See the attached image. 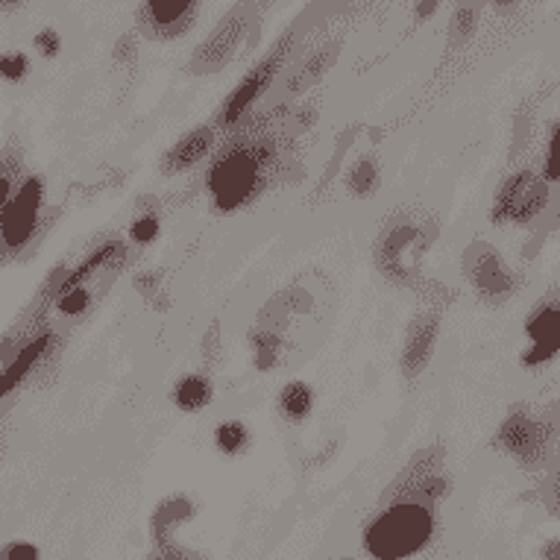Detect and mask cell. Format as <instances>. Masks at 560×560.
<instances>
[{
  "instance_id": "1",
  "label": "cell",
  "mask_w": 560,
  "mask_h": 560,
  "mask_svg": "<svg viewBox=\"0 0 560 560\" xmlns=\"http://www.w3.org/2000/svg\"><path fill=\"white\" fill-rule=\"evenodd\" d=\"M399 497L382 508L364 528V551L373 560H408L432 542L438 532L434 502L423 497L420 481L411 476Z\"/></svg>"
},
{
  "instance_id": "2",
  "label": "cell",
  "mask_w": 560,
  "mask_h": 560,
  "mask_svg": "<svg viewBox=\"0 0 560 560\" xmlns=\"http://www.w3.org/2000/svg\"><path fill=\"white\" fill-rule=\"evenodd\" d=\"M279 167L276 144L270 138H235L209 171V191L221 212H235L256 200Z\"/></svg>"
},
{
  "instance_id": "3",
  "label": "cell",
  "mask_w": 560,
  "mask_h": 560,
  "mask_svg": "<svg viewBox=\"0 0 560 560\" xmlns=\"http://www.w3.org/2000/svg\"><path fill=\"white\" fill-rule=\"evenodd\" d=\"M45 226V179L24 176L0 212V267L10 265L30 249Z\"/></svg>"
},
{
  "instance_id": "4",
  "label": "cell",
  "mask_w": 560,
  "mask_h": 560,
  "mask_svg": "<svg viewBox=\"0 0 560 560\" xmlns=\"http://www.w3.org/2000/svg\"><path fill=\"white\" fill-rule=\"evenodd\" d=\"M549 183L534 176L532 171H520L508 179L493 202V221L497 223H528L542 212Z\"/></svg>"
},
{
  "instance_id": "5",
  "label": "cell",
  "mask_w": 560,
  "mask_h": 560,
  "mask_svg": "<svg viewBox=\"0 0 560 560\" xmlns=\"http://www.w3.org/2000/svg\"><path fill=\"white\" fill-rule=\"evenodd\" d=\"M497 443L523 467H537L546 458V425L525 411H514L499 429Z\"/></svg>"
},
{
  "instance_id": "6",
  "label": "cell",
  "mask_w": 560,
  "mask_h": 560,
  "mask_svg": "<svg viewBox=\"0 0 560 560\" xmlns=\"http://www.w3.org/2000/svg\"><path fill=\"white\" fill-rule=\"evenodd\" d=\"M282 50L285 47H279V54H273L270 59H265L261 65H256L253 71H249L247 77H244V83L235 89V92L230 94V101L223 103V112H221V124L223 127H232V124H238L241 118H244V112L256 103V97L261 92H265L267 85H270V80H273L276 68H279V62H282Z\"/></svg>"
},
{
  "instance_id": "7",
  "label": "cell",
  "mask_w": 560,
  "mask_h": 560,
  "mask_svg": "<svg viewBox=\"0 0 560 560\" xmlns=\"http://www.w3.org/2000/svg\"><path fill=\"white\" fill-rule=\"evenodd\" d=\"M525 335L532 338V349L525 352L523 361L528 368L546 364L555 359L560 349V312L558 305H542L525 323Z\"/></svg>"
},
{
  "instance_id": "8",
  "label": "cell",
  "mask_w": 560,
  "mask_h": 560,
  "mask_svg": "<svg viewBox=\"0 0 560 560\" xmlns=\"http://www.w3.org/2000/svg\"><path fill=\"white\" fill-rule=\"evenodd\" d=\"M50 347H54V335H50V331H42V335L30 338L27 343H21V347L15 349V355L10 359V364L0 368V402L19 390L21 382L36 370V364L45 359V352Z\"/></svg>"
},
{
  "instance_id": "9",
  "label": "cell",
  "mask_w": 560,
  "mask_h": 560,
  "mask_svg": "<svg viewBox=\"0 0 560 560\" xmlns=\"http://www.w3.org/2000/svg\"><path fill=\"white\" fill-rule=\"evenodd\" d=\"M485 256H476L469 249V261H472V282H476L478 294L487 296V300H502V296L511 294L514 288V276L508 273L505 265L499 261V256L493 249L481 247Z\"/></svg>"
},
{
  "instance_id": "10",
  "label": "cell",
  "mask_w": 560,
  "mask_h": 560,
  "mask_svg": "<svg viewBox=\"0 0 560 560\" xmlns=\"http://www.w3.org/2000/svg\"><path fill=\"white\" fill-rule=\"evenodd\" d=\"M434 338H438V317L423 314V317H417V320L411 323V329H408V338H405V349H402V370L408 373V376H417V373L429 364Z\"/></svg>"
},
{
  "instance_id": "11",
  "label": "cell",
  "mask_w": 560,
  "mask_h": 560,
  "mask_svg": "<svg viewBox=\"0 0 560 560\" xmlns=\"http://www.w3.org/2000/svg\"><path fill=\"white\" fill-rule=\"evenodd\" d=\"M212 144H214V129L209 127L194 129V132H188L185 138H179V141H176V148L162 159V171H165V174H183V171L194 167L197 162H202V156L212 150Z\"/></svg>"
},
{
  "instance_id": "12",
  "label": "cell",
  "mask_w": 560,
  "mask_h": 560,
  "mask_svg": "<svg viewBox=\"0 0 560 560\" xmlns=\"http://www.w3.org/2000/svg\"><path fill=\"white\" fill-rule=\"evenodd\" d=\"M120 256H124V244H118V241H106L103 247L94 249L92 256L85 258V261H80L71 273L65 276L62 282H59V288L54 291V296L68 294V291H74V288L89 285V282L94 279V273H101L103 267L112 265V261H118Z\"/></svg>"
},
{
  "instance_id": "13",
  "label": "cell",
  "mask_w": 560,
  "mask_h": 560,
  "mask_svg": "<svg viewBox=\"0 0 560 560\" xmlns=\"http://www.w3.org/2000/svg\"><path fill=\"white\" fill-rule=\"evenodd\" d=\"M174 402L179 411L185 413H194V411H202L206 405L212 402V382L206 376H183L176 382L174 387Z\"/></svg>"
},
{
  "instance_id": "14",
  "label": "cell",
  "mask_w": 560,
  "mask_h": 560,
  "mask_svg": "<svg viewBox=\"0 0 560 560\" xmlns=\"http://www.w3.org/2000/svg\"><path fill=\"white\" fill-rule=\"evenodd\" d=\"M21 179H24V156H21L19 141H12L0 150V212L7 209Z\"/></svg>"
},
{
  "instance_id": "15",
  "label": "cell",
  "mask_w": 560,
  "mask_h": 560,
  "mask_svg": "<svg viewBox=\"0 0 560 560\" xmlns=\"http://www.w3.org/2000/svg\"><path fill=\"white\" fill-rule=\"evenodd\" d=\"M238 33H241V19H230L226 27L218 30V36H212L209 42H206L197 65H200V68H218V65L232 54V45L238 42Z\"/></svg>"
},
{
  "instance_id": "16",
  "label": "cell",
  "mask_w": 560,
  "mask_h": 560,
  "mask_svg": "<svg viewBox=\"0 0 560 560\" xmlns=\"http://www.w3.org/2000/svg\"><path fill=\"white\" fill-rule=\"evenodd\" d=\"M279 408L285 413L288 420H305L314 408V390L305 382H291V385L282 387V394H279Z\"/></svg>"
},
{
  "instance_id": "17",
  "label": "cell",
  "mask_w": 560,
  "mask_h": 560,
  "mask_svg": "<svg viewBox=\"0 0 560 560\" xmlns=\"http://www.w3.org/2000/svg\"><path fill=\"white\" fill-rule=\"evenodd\" d=\"M194 0H148V19L162 30H171L176 21L188 19Z\"/></svg>"
},
{
  "instance_id": "18",
  "label": "cell",
  "mask_w": 560,
  "mask_h": 560,
  "mask_svg": "<svg viewBox=\"0 0 560 560\" xmlns=\"http://www.w3.org/2000/svg\"><path fill=\"white\" fill-rule=\"evenodd\" d=\"M249 443V432L247 425L241 423V420H226L214 429V446L223 452V455H241V452L247 450Z\"/></svg>"
},
{
  "instance_id": "19",
  "label": "cell",
  "mask_w": 560,
  "mask_h": 560,
  "mask_svg": "<svg viewBox=\"0 0 560 560\" xmlns=\"http://www.w3.org/2000/svg\"><path fill=\"white\" fill-rule=\"evenodd\" d=\"M349 188L352 194H359V197H368L378 188V167L373 159H361L359 165L352 167V176H349Z\"/></svg>"
},
{
  "instance_id": "20",
  "label": "cell",
  "mask_w": 560,
  "mask_h": 560,
  "mask_svg": "<svg viewBox=\"0 0 560 560\" xmlns=\"http://www.w3.org/2000/svg\"><path fill=\"white\" fill-rule=\"evenodd\" d=\"M92 288H74V291H68V294L54 296L56 300V312L65 314V317H77V314H83L89 305H92Z\"/></svg>"
},
{
  "instance_id": "21",
  "label": "cell",
  "mask_w": 560,
  "mask_h": 560,
  "mask_svg": "<svg viewBox=\"0 0 560 560\" xmlns=\"http://www.w3.org/2000/svg\"><path fill=\"white\" fill-rule=\"evenodd\" d=\"M162 232V223H159L156 214H141L132 226H129V238L136 244H153Z\"/></svg>"
},
{
  "instance_id": "22",
  "label": "cell",
  "mask_w": 560,
  "mask_h": 560,
  "mask_svg": "<svg viewBox=\"0 0 560 560\" xmlns=\"http://www.w3.org/2000/svg\"><path fill=\"white\" fill-rule=\"evenodd\" d=\"M30 71V59L24 54H3L0 56V77L10 80V83H19L24 80Z\"/></svg>"
},
{
  "instance_id": "23",
  "label": "cell",
  "mask_w": 560,
  "mask_h": 560,
  "mask_svg": "<svg viewBox=\"0 0 560 560\" xmlns=\"http://www.w3.org/2000/svg\"><path fill=\"white\" fill-rule=\"evenodd\" d=\"M0 560H42V551L36 542L10 540L7 546H0Z\"/></svg>"
},
{
  "instance_id": "24",
  "label": "cell",
  "mask_w": 560,
  "mask_h": 560,
  "mask_svg": "<svg viewBox=\"0 0 560 560\" xmlns=\"http://www.w3.org/2000/svg\"><path fill=\"white\" fill-rule=\"evenodd\" d=\"M546 183H558L560 179V162H558V129L551 132L549 138V150H546V174H542Z\"/></svg>"
},
{
  "instance_id": "25",
  "label": "cell",
  "mask_w": 560,
  "mask_h": 560,
  "mask_svg": "<svg viewBox=\"0 0 560 560\" xmlns=\"http://www.w3.org/2000/svg\"><path fill=\"white\" fill-rule=\"evenodd\" d=\"M33 45L38 47V54L50 59V56L59 54V45H62V42H59V33H56V30H42V33L33 38Z\"/></svg>"
},
{
  "instance_id": "26",
  "label": "cell",
  "mask_w": 560,
  "mask_h": 560,
  "mask_svg": "<svg viewBox=\"0 0 560 560\" xmlns=\"http://www.w3.org/2000/svg\"><path fill=\"white\" fill-rule=\"evenodd\" d=\"M542 560H560V542L549 540V546L542 549Z\"/></svg>"
},
{
  "instance_id": "27",
  "label": "cell",
  "mask_w": 560,
  "mask_h": 560,
  "mask_svg": "<svg viewBox=\"0 0 560 560\" xmlns=\"http://www.w3.org/2000/svg\"><path fill=\"white\" fill-rule=\"evenodd\" d=\"M21 3H24V0H0V10L12 12V10H19Z\"/></svg>"
},
{
  "instance_id": "28",
  "label": "cell",
  "mask_w": 560,
  "mask_h": 560,
  "mask_svg": "<svg viewBox=\"0 0 560 560\" xmlns=\"http://www.w3.org/2000/svg\"><path fill=\"white\" fill-rule=\"evenodd\" d=\"M148 560H167V558H165V555H162V551H156V555H150Z\"/></svg>"
},
{
  "instance_id": "29",
  "label": "cell",
  "mask_w": 560,
  "mask_h": 560,
  "mask_svg": "<svg viewBox=\"0 0 560 560\" xmlns=\"http://www.w3.org/2000/svg\"><path fill=\"white\" fill-rule=\"evenodd\" d=\"M502 3H508V0H502Z\"/></svg>"
}]
</instances>
